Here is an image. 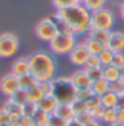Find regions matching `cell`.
I'll use <instances>...</instances> for the list:
<instances>
[{
	"label": "cell",
	"instance_id": "49",
	"mask_svg": "<svg viewBox=\"0 0 124 126\" xmlns=\"http://www.w3.org/2000/svg\"><path fill=\"white\" fill-rule=\"evenodd\" d=\"M76 1H77V4H83V5H84L85 0H76Z\"/></svg>",
	"mask_w": 124,
	"mask_h": 126
},
{
	"label": "cell",
	"instance_id": "11",
	"mask_svg": "<svg viewBox=\"0 0 124 126\" xmlns=\"http://www.w3.org/2000/svg\"><path fill=\"white\" fill-rule=\"evenodd\" d=\"M85 104H87V110L91 111L95 120H100L101 121V117H103V113H104L105 108L101 105L100 97L94 94L92 97H89L88 100L85 101Z\"/></svg>",
	"mask_w": 124,
	"mask_h": 126
},
{
	"label": "cell",
	"instance_id": "12",
	"mask_svg": "<svg viewBox=\"0 0 124 126\" xmlns=\"http://www.w3.org/2000/svg\"><path fill=\"white\" fill-rule=\"evenodd\" d=\"M13 76L16 77H22L24 74L31 73V68H29V60L28 57H20V59L15 60L11 65V72Z\"/></svg>",
	"mask_w": 124,
	"mask_h": 126
},
{
	"label": "cell",
	"instance_id": "40",
	"mask_svg": "<svg viewBox=\"0 0 124 126\" xmlns=\"http://www.w3.org/2000/svg\"><path fill=\"white\" fill-rule=\"evenodd\" d=\"M15 126H36V125H35V122H33L32 118L25 117V115H22L20 120L15 124Z\"/></svg>",
	"mask_w": 124,
	"mask_h": 126
},
{
	"label": "cell",
	"instance_id": "16",
	"mask_svg": "<svg viewBox=\"0 0 124 126\" xmlns=\"http://www.w3.org/2000/svg\"><path fill=\"white\" fill-rule=\"evenodd\" d=\"M55 115H57L59 118L64 120L65 122H70L75 120V113L71 108V104H59V106L55 110Z\"/></svg>",
	"mask_w": 124,
	"mask_h": 126
},
{
	"label": "cell",
	"instance_id": "39",
	"mask_svg": "<svg viewBox=\"0 0 124 126\" xmlns=\"http://www.w3.org/2000/svg\"><path fill=\"white\" fill-rule=\"evenodd\" d=\"M112 65L116 68H122L124 65V52H118V53L113 54Z\"/></svg>",
	"mask_w": 124,
	"mask_h": 126
},
{
	"label": "cell",
	"instance_id": "28",
	"mask_svg": "<svg viewBox=\"0 0 124 126\" xmlns=\"http://www.w3.org/2000/svg\"><path fill=\"white\" fill-rule=\"evenodd\" d=\"M105 1L107 0H85L84 7L89 12H95V11H99V9L104 8Z\"/></svg>",
	"mask_w": 124,
	"mask_h": 126
},
{
	"label": "cell",
	"instance_id": "42",
	"mask_svg": "<svg viewBox=\"0 0 124 126\" xmlns=\"http://www.w3.org/2000/svg\"><path fill=\"white\" fill-rule=\"evenodd\" d=\"M118 122L124 124V108H118Z\"/></svg>",
	"mask_w": 124,
	"mask_h": 126
},
{
	"label": "cell",
	"instance_id": "32",
	"mask_svg": "<svg viewBox=\"0 0 124 126\" xmlns=\"http://www.w3.org/2000/svg\"><path fill=\"white\" fill-rule=\"evenodd\" d=\"M75 120L77 122H80L81 125H87L91 121H94L95 118H94V115H92L91 111L85 110V111H81V113H79V114H75Z\"/></svg>",
	"mask_w": 124,
	"mask_h": 126
},
{
	"label": "cell",
	"instance_id": "50",
	"mask_svg": "<svg viewBox=\"0 0 124 126\" xmlns=\"http://www.w3.org/2000/svg\"><path fill=\"white\" fill-rule=\"evenodd\" d=\"M1 126H13L12 124H4V125H1Z\"/></svg>",
	"mask_w": 124,
	"mask_h": 126
},
{
	"label": "cell",
	"instance_id": "45",
	"mask_svg": "<svg viewBox=\"0 0 124 126\" xmlns=\"http://www.w3.org/2000/svg\"><path fill=\"white\" fill-rule=\"evenodd\" d=\"M67 126H84V125H81L80 122H77L76 120H72L70 122H67Z\"/></svg>",
	"mask_w": 124,
	"mask_h": 126
},
{
	"label": "cell",
	"instance_id": "22",
	"mask_svg": "<svg viewBox=\"0 0 124 126\" xmlns=\"http://www.w3.org/2000/svg\"><path fill=\"white\" fill-rule=\"evenodd\" d=\"M101 100V105L107 108H118V100H119V94L113 93V92L108 90L105 94H103L100 97Z\"/></svg>",
	"mask_w": 124,
	"mask_h": 126
},
{
	"label": "cell",
	"instance_id": "35",
	"mask_svg": "<svg viewBox=\"0 0 124 126\" xmlns=\"http://www.w3.org/2000/svg\"><path fill=\"white\" fill-rule=\"evenodd\" d=\"M85 72H87L89 80L94 82L96 80H100L103 78V68H96V69H85Z\"/></svg>",
	"mask_w": 124,
	"mask_h": 126
},
{
	"label": "cell",
	"instance_id": "53",
	"mask_svg": "<svg viewBox=\"0 0 124 126\" xmlns=\"http://www.w3.org/2000/svg\"><path fill=\"white\" fill-rule=\"evenodd\" d=\"M36 126H37V125H36Z\"/></svg>",
	"mask_w": 124,
	"mask_h": 126
},
{
	"label": "cell",
	"instance_id": "29",
	"mask_svg": "<svg viewBox=\"0 0 124 126\" xmlns=\"http://www.w3.org/2000/svg\"><path fill=\"white\" fill-rule=\"evenodd\" d=\"M37 104H33V102H25V104L22 106V111H23V115H25V117H29L32 118L35 113L37 111Z\"/></svg>",
	"mask_w": 124,
	"mask_h": 126
},
{
	"label": "cell",
	"instance_id": "30",
	"mask_svg": "<svg viewBox=\"0 0 124 126\" xmlns=\"http://www.w3.org/2000/svg\"><path fill=\"white\" fill-rule=\"evenodd\" d=\"M96 68H103L100 59H99L98 54H89L87 63L84 65V69H96Z\"/></svg>",
	"mask_w": 124,
	"mask_h": 126
},
{
	"label": "cell",
	"instance_id": "33",
	"mask_svg": "<svg viewBox=\"0 0 124 126\" xmlns=\"http://www.w3.org/2000/svg\"><path fill=\"white\" fill-rule=\"evenodd\" d=\"M92 90L89 89H76L75 92V100H80V101H87L89 97H92Z\"/></svg>",
	"mask_w": 124,
	"mask_h": 126
},
{
	"label": "cell",
	"instance_id": "23",
	"mask_svg": "<svg viewBox=\"0 0 124 126\" xmlns=\"http://www.w3.org/2000/svg\"><path fill=\"white\" fill-rule=\"evenodd\" d=\"M19 78V88H22L24 90H28L31 89L32 86H35V85L39 82V81L35 78L32 73H28V74H24L22 77H18Z\"/></svg>",
	"mask_w": 124,
	"mask_h": 126
},
{
	"label": "cell",
	"instance_id": "20",
	"mask_svg": "<svg viewBox=\"0 0 124 126\" xmlns=\"http://www.w3.org/2000/svg\"><path fill=\"white\" fill-rule=\"evenodd\" d=\"M83 43H84L85 48L88 49L89 54H98V56H99V54H100L103 50H104V48H105V45H103L101 43L96 41V40H94V39H89V37H87Z\"/></svg>",
	"mask_w": 124,
	"mask_h": 126
},
{
	"label": "cell",
	"instance_id": "52",
	"mask_svg": "<svg viewBox=\"0 0 124 126\" xmlns=\"http://www.w3.org/2000/svg\"><path fill=\"white\" fill-rule=\"evenodd\" d=\"M122 1H124V0H122Z\"/></svg>",
	"mask_w": 124,
	"mask_h": 126
},
{
	"label": "cell",
	"instance_id": "15",
	"mask_svg": "<svg viewBox=\"0 0 124 126\" xmlns=\"http://www.w3.org/2000/svg\"><path fill=\"white\" fill-rule=\"evenodd\" d=\"M59 104L60 102L57 101L52 94H50V96H44L43 100L37 104V108H39L40 110L46 111L47 114H53L55 110H56V108L59 106Z\"/></svg>",
	"mask_w": 124,
	"mask_h": 126
},
{
	"label": "cell",
	"instance_id": "27",
	"mask_svg": "<svg viewBox=\"0 0 124 126\" xmlns=\"http://www.w3.org/2000/svg\"><path fill=\"white\" fill-rule=\"evenodd\" d=\"M113 53L111 49H108L105 47L104 50L99 54V59H100V63L103 66H108V65H112V60H113Z\"/></svg>",
	"mask_w": 124,
	"mask_h": 126
},
{
	"label": "cell",
	"instance_id": "48",
	"mask_svg": "<svg viewBox=\"0 0 124 126\" xmlns=\"http://www.w3.org/2000/svg\"><path fill=\"white\" fill-rule=\"evenodd\" d=\"M109 126H124V124H119V122H116V124H112Z\"/></svg>",
	"mask_w": 124,
	"mask_h": 126
},
{
	"label": "cell",
	"instance_id": "14",
	"mask_svg": "<svg viewBox=\"0 0 124 126\" xmlns=\"http://www.w3.org/2000/svg\"><path fill=\"white\" fill-rule=\"evenodd\" d=\"M3 109L7 111V114L11 117V124L15 126V124L20 120V117L23 115V111H22V105H18L15 102L7 100V102L4 104Z\"/></svg>",
	"mask_w": 124,
	"mask_h": 126
},
{
	"label": "cell",
	"instance_id": "24",
	"mask_svg": "<svg viewBox=\"0 0 124 126\" xmlns=\"http://www.w3.org/2000/svg\"><path fill=\"white\" fill-rule=\"evenodd\" d=\"M101 121L105 122V124H108V125L116 124V122H118V108H107V109H104Z\"/></svg>",
	"mask_w": 124,
	"mask_h": 126
},
{
	"label": "cell",
	"instance_id": "2",
	"mask_svg": "<svg viewBox=\"0 0 124 126\" xmlns=\"http://www.w3.org/2000/svg\"><path fill=\"white\" fill-rule=\"evenodd\" d=\"M31 73L37 81H52L56 78L57 63L51 53L44 50H37L28 57Z\"/></svg>",
	"mask_w": 124,
	"mask_h": 126
},
{
	"label": "cell",
	"instance_id": "19",
	"mask_svg": "<svg viewBox=\"0 0 124 126\" xmlns=\"http://www.w3.org/2000/svg\"><path fill=\"white\" fill-rule=\"evenodd\" d=\"M103 78L107 80L109 84L113 81L120 80V72L119 68L113 66V65H108V66H103Z\"/></svg>",
	"mask_w": 124,
	"mask_h": 126
},
{
	"label": "cell",
	"instance_id": "31",
	"mask_svg": "<svg viewBox=\"0 0 124 126\" xmlns=\"http://www.w3.org/2000/svg\"><path fill=\"white\" fill-rule=\"evenodd\" d=\"M51 1H52V5L57 11L64 9V8H70V7H74L77 4L76 0H51Z\"/></svg>",
	"mask_w": 124,
	"mask_h": 126
},
{
	"label": "cell",
	"instance_id": "26",
	"mask_svg": "<svg viewBox=\"0 0 124 126\" xmlns=\"http://www.w3.org/2000/svg\"><path fill=\"white\" fill-rule=\"evenodd\" d=\"M50 115L51 114H47L46 111L37 109V111L35 113V115L32 117V120H33V122H35V125H37V126H46L48 120H50Z\"/></svg>",
	"mask_w": 124,
	"mask_h": 126
},
{
	"label": "cell",
	"instance_id": "51",
	"mask_svg": "<svg viewBox=\"0 0 124 126\" xmlns=\"http://www.w3.org/2000/svg\"><path fill=\"white\" fill-rule=\"evenodd\" d=\"M122 94H124V88H123V92H122Z\"/></svg>",
	"mask_w": 124,
	"mask_h": 126
},
{
	"label": "cell",
	"instance_id": "37",
	"mask_svg": "<svg viewBox=\"0 0 124 126\" xmlns=\"http://www.w3.org/2000/svg\"><path fill=\"white\" fill-rule=\"evenodd\" d=\"M123 88H124V81H122V80L113 81V82L109 84V90L113 92V93H116V94H122Z\"/></svg>",
	"mask_w": 124,
	"mask_h": 126
},
{
	"label": "cell",
	"instance_id": "7",
	"mask_svg": "<svg viewBox=\"0 0 124 126\" xmlns=\"http://www.w3.org/2000/svg\"><path fill=\"white\" fill-rule=\"evenodd\" d=\"M19 50V39L13 33L0 35V59H8Z\"/></svg>",
	"mask_w": 124,
	"mask_h": 126
},
{
	"label": "cell",
	"instance_id": "13",
	"mask_svg": "<svg viewBox=\"0 0 124 126\" xmlns=\"http://www.w3.org/2000/svg\"><path fill=\"white\" fill-rule=\"evenodd\" d=\"M107 48L111 49L113 53L118 52H124V33L123 32H112L109 36Z\"/></svg>",
	"mask_w": 124,
	"mask_h": 126
},
{
	"label": "cell",
	"instance_id": "36",
	"mask_svg": "<svg viewBox=\"0 0 124 126\" xmlns=\"http://www.w3.org/2000/svg\"><path fill=\"white\" fill-rule=\"evenodd\" d=\"M46 126H67V122H65L64 120H61V118H59L57 115L51 114L50 120H48Z\"/></svg>",
	"mask_w": 124,
	"mask_h": 126
},
{
	"label": "cell",
	"instance_id": "10",
	"mask_svg": "<svg viewBox=\"0 0 124 126\" xmlns=\"http://www.w3.org/2000/svg\"><path fill=\"white\" fill-rule=\"evenodd\" d=\"M71 81L74 84L75 89H89L92 85V81L89 80L85 69H80V70H76L75 73H72Z\"/></svg>",
	"mask_w": 124,
	"mask_h": 126
},
{
	"label": "cell",
	"instance_id": "46",
	"mask_svg": "<svg viewBox=\"0 0 124 126\" xmlns=\"http://www.w3.org/2000/svg\"><path fill=\"white\" fill-rule=\"evenodd\" d=\"M119 12H120V17H122L123 21H124V1H122V4L119 7Z\"/></svg>",
	"mask_w": 124,
	"mask_h": 126
},
{
	"label": "cell",
	"instance_id": "21",
	"mask_svg": "<svg viewBox=\"0 0 124 126\" xmlns=\"http://www.w3.org/2000/svg\"><path fill=\"white\" fill-rule=\"evenodd\" d=\"M27 96H28V101L33 102V104H39V102L44 98V92L41 90V88L39 86V82H37L35 86H32L31 89L27 90Z\"/></svg>",
	"mask_w": 124,
	"mask_h": 126
},
{
	"label": "cell",
	"instance_id": "44",
	"mask_svg": "<svg viewBox=\"0 0 124 126\" xmlns=\"http://www.w3.org/2000/svg\"><path fill=\"white\" fill-rule=\"evenodd\" d=\"M118 108H124V94H119V100H118Z\"/></svg>",
	"mask_w": 124,
	"mask_h": 126
},
{
	"label": "cell",
	"instance_id": "3",
	"mask_svg": "<svg viewBox=\"0 0 124 126\" xmlns=\"http://www.w3.org/2000/svg\"><path fill=\"white\" fill-rule=\"evenodd\" d=\"M52 96L60 104H71L75 100V89L71 77H56L52 80Z\"/></svg>",
	"mask_w": 124,
	"mask_h": 126
},
{
	"label": "cell",
	"instance_id": "47",
	"mask_svg": "<svg viewBox=\"0 0 124 126\" xmlns=\"http://www.w3.org/2000/svg\"><path fill=\"white\" fill-rule=\"evenodd\" d=\"M119 72H120V80L124 81V65L122 68H119Z\"/></svg>",
	"mask_w": 124,
	"mask_h": 126
},
{
	"label": "cell",
	"instance_id": "25",
	"mask_svg": "<svg viewBox=\"0 0 124 126\" xmlns=\"http://www.w3.org/2000/svg\"><path fill=\"white\" fill-rule=\"evenodd\" d=\"M8 100L12 101V102H15V104H18V105H22V106H23L25 102H28L27 90H24V89H22V88H19V89L16 90L15 93H13L12 96L8 98Z\"/></svg>",
	"mask_w": 124,
	"mask_h": 126
},
{
	"label": "cell",
	"instance_id": "8",
	"mask_svg": "<svg viewBox=\"0 0 124 126\" xmlns=\"http://www.w3.org/2000/svg\"><path fill=\"white\" fill-rule=\"evenodd\" d=\"M68 57H70V61L74 65L84 68L85 63H87V60L89 57V52H88V49L85 48L84 43H77L76 45H75V48L70 52Z\"/></svg>",
	"mask_w": 124,
	"mask_h": 126
},
{
	"label": "cell",
	"instance_id": "9",
	"mask_svg": "<svg viewBox=\"0 0 124 126\" xmlns=\"http://www.w3.org/2000/svg\"><path fill=\"white\" fill-rule=\"evenodd\" d=\"M19 89V78L13 76L12 73H7L0 80V92L5 97H11L16 90Z\"/></svg>",
	"mask_w": 124,
	"mask_h": 126
},
{
	"label": "cell",
	"instance_id": "5",
	"mask_svg": "<svg viewBox=\"0 0 124 126\" xmlns=\"http://www.w3.org/2000/svg\"><path fill=\"white\" fill-rule=\"evenodd\" d=\"M115 24V16L109 9L101 8L99 11L91 12V21H89V31H111Z\"/></svg>",
	"mask_w": 124,
	"mask_h": 126
},
{
	"label": "cell",
	"instance_id": "18",
	"mask_svg": "<svg viewBox=\"0 0 124 126\" xmlns=\"http://www.w3.org/2000/svg\"><path fill=\"white\" fill-rule=\"evenodd\" d=\"M109 36H111V31H98V29H91L87 35V37L101 43L103 45H105V47H107V44H108Z\"/></svg>",
	"mask_w": 124,
	"mask_h": 126
},
{
	"label": "cell",
	"instance_id": "38",
	"mask_svg": "<svg viewBox=\"0 0 124 126\" xmlns=\"http://www.w3.org/2000/svg\"><path fill=\"white\" fill-rule=\"evenodd\" d=\"M39 86L41 88V90L44 92V94H46V96L52 94V90H53L52 81H40V82H39Z\"/></svg>",
	"mask_w": 124,
	"mask_h": 126
},
{
	"label": "cell",
	"instance_id": "34",
	"mask_svg": "<svg viewBox=\"0 0 124 126\" xmlns=\"http://www.w3.org/2000/svg\"><path fill=\"white\" fill-rule=\"evenodd\" d=\"M71 108H72V110H74L75 114H79V113H81V111L87 110V104H85V101L74 100L71 102Z\"/></svg>",
	"mask_w": 124,
	"mask_h": 126
},
{
	"label": "cell",
	"instance_id": "1",
	"mask_svg": "<svg viewBox=\"0 0 124 126\" xmlns=\"http://www.w3.org/2000/svg\"><path fill=\"white\" fill-rule=\"evenodd\" d=\"M56 20L63 25V29L74 33L75 36L89 32L91 12L83 4H76L56 12Z\"/></svg>",
	"mask_w": 124,
	"mask_h": 126
},
{
	"label": "cell",
	"instance_id": "17",
	"mask_svg": "<svg viewBox=\"0 0 124 126\" xmlns=\"http://www.w3.org/2000/svg\"><path fill=\"white\" fill-rule=\"evenodd\" d=\"M91 90H92V94L95 96H99L101 97L103 94H105L109 90V82L104 78H100V80H96L92 82L91 85Z\"/></svg>",
	"mask_w": 124,
	"mask_h": 126
},
{
	"label": "cell",
	"instance_id": "41",
	"mask_svg": "<svg viewBox=\"0 0 124 126\" xmlns=\"http://www.w3.org/2000/svg\"><path fill=\"white\" fill-rule=\"evenodd\" d=\"M4 124H11V117L7 114V111L4 109H0V126L4 125Z\"/></svg>",
	"mask_w": 124,
	"mask_h": 126
},
{
	"label": "cell",
	"instance_id": "6",
	"mask_svg": "<svg viewBox=\"0 0 124 126\" xmlns=\"http://www.w3.org/2000/svg\"><path fill=\"white\" fill-rule=\"evenodd\" d=\"M59 31H60L59 25H57V23L55 21V20H52L51 17H46V19L40 20L36 24L35 33H36V37L39 40L50 43L51 40L59 33Z\"/></svg>",
	"mask_w": 124,
	"mask_h": 126
},
{
	"label": "cell",
	"instance_id": "43",
	"mask_svg": "<svg viewBox=\"0 0 124 126\" xmlns=\"http://www.w3.org/2000/svg\"><path fill=\"white\" fill-rule=\"evenodd\" d=\"M84 126H103V125H101V121L100 120H94V121H91L89 124L84 125Z\"/></svg>",
	"mask_w": 124,
	"mask_h": 126
},
{
	"label": "cell",
	"instance_id": "4",
	"mask_svg": "<svg viewBox=\"0 0 124 126\" xmlns=\"http://www.w3.org/2000/svg\"><path fill=\"white\" fill-rule=\"evenodd\" d=\"M50 50L55 54H70V52L76 45V36L65 29H60L59 33L51 40Z\"/></svg>",
	"mask_w": 124,
	"mask_h": 126
}]
</instances>
